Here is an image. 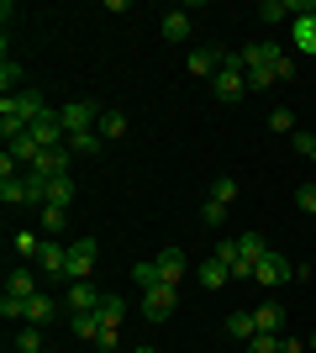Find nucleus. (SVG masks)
I'll use <instances>...</instances> for the list:
<instances>
[{
    "mask_svg": "<svg viewBox=\"0 0 316 353\" xmlns=\"http://www.w3.org/2000/svg\"><path fill=\"white\" fill-rule=\"evenodd\" d=\"M74 195H79V185L69 174H63V179H48V206H63V211H69V206H74Z\"/></svg>",
    "mask_w": 316,
    "mask_h": 353,
    "instance_id": "obj_18",
    "label": "nucleus"
},
{
    "mask_svg": "<svg viewBox=\"0 0 316 353\" xmlns=\"http://www.w3.org/2000/svg\"><path fill=\"white\" fill-rule=\"evenodd\" d=\"M185 37H190V16H185V11H169L164 16V43H185Z\"/></svg>",
    "mask_w": 316,
    "mask_h": 353,
    "instance_id": "obj_22",
    "label": "nucleus"
},
{
    "mask_svg": "<svg viewBox=\"0 0 316 353\" xmlns=\"http://www.w3.org/2000/svg\"><path fill=\"white\" fill-rule=\"evenodd\" d=\"M200 221H206V227H227V206L206 201V206H200Z\"/></svg>",
    "mask_w": 316,
    "mask_h": 353,
    "instance_id": "obj_37",
    "label": "nucleus"
},
{
    "mask_svg": "<svg viewBox=\"0 0 316 353\" xmlns=\"http://www.w3.org/2000/svg\"><path fill=\"white\" fill-rule=\"evenodd\" d=\"M132 280H137V290H153V285H164V280H158V264H153V259L132 269Z\"/></svg>",
    "mask_w": 316,
    "mask_h": 353,
    "instance_id": "obj_30",
    "label": "nucleus"
},
{
    "mask_svg": "<svg viewBox=\"0 0 316 353\" xmlns=\"http://www.w3.org/2000/svg\"><path fill=\"white\" fill-rule=\"evenodd\" d=\"M153 264H158V280H164V285H180V274L190 269V259H185L180 248H164L158 259H153Z\"/></svg>",
    "mask_w": 316,
    "mask_h": 353,
    "instance_id": "obj_12",
    "label": "nucleus"
},
{
    "mask_svg": "<svg viewBox=\"0 0 316 353\" xmlns=\"http://www.w3.org/2000/svg\"><path fill=\"white\" fill-rule=\"evenodd\" d=\"M95 132H101L105 143H111V137H121V132H127V111H116V105H111V111H101V127H95Z\"/></svg>",
    "mask_w": 316,
    "mask_h": 353,
    "instance_id": "obj_21",
    "label": "nucleus"
},
{
    "mask_svg": "<svg viewBox=\"0 0 316 353\" xmlns=\"http://www.w3.org/2000/svg\"><path fill=\"white\" fill-rule=\"evenodd\" d=\"M101 148H105L101 132H74V137H69V153H85V159H90V153H101Z\"/></svg>",
    "mask_w": 316,
    "mask_h": 353,
    "instance_id": "obj_28",
    "label": "nucleus"
},
{
    "mask_svg": "<svg viewBox=\"0 0 316 353\" xmlns=\"http://www.w3.org/2000/svg\"><path fill=\"white\" fill-rule=\"evenodd\" d=\"M69 327H74V338H90L95 343V332H101V311H74Z\"/></svg>",
    "mask_w": 316,
    "mask_h": 353,
    "instance_id": "obj_20",
    "label": "nucleus"
},
{
    "mask_svg": "<svg viewBox=\"0 0 316 353\" xmlns=\"http://www.w3.org/2000/svg\"><path fill=\"white\" fill-rule=\"evenodd\" d=\"M59 121H63V132H69V137H74V132H95V127H101V105H95V101H63Z\"/></svg>",
    "mask_w": 316,
    "mask_h": 353,
    "instance_id": "obj_3",
    "label": "nucleus"
},
{
    "mask_svg": "<svg viewBox=\"0 0 316 353\" xmlns=\"http://www.w3.org/2000/svg\"><path fill=\"white\" fill-rule=\"evenodd\" d=\"M242 353H280V338H274V332H258V338L242 343Z\"/></svg>",
    "mask_w": 316,
    "mask_h": 353,
    "instance_id": "obj_32",
    "label": "nucleus"
},
{
    "mask_svg": "<svg viewBox=\"0 0 316 353\" xmlns=\"http://www.w3.org/2000/svg\"><path fill=\"white\" fill-rule=\"evenodd\" d=\"M0 316H6V322H27V301H16V295H0Z\"/></svg>",
    "mask_w": 316,
    "mask_h": 353,
    "instance_id": "obj_31",
    "label": "nucleus"
},
{
    "mask_svg": "<svg viewBox=\"0 0 316 353\" xmlns=\"http://www.w3.org/2000/svg\"><path fill=\"white\" fill-rule=\"evenodd\" d=\"M16 348H21V353H43L48 348V338H43V327H21V332H16Z\"/></svg>",
    "mask_w": 316,
    "mask_h": 353,
    "instance_id": "obj_26",
    "label": "nucleus"
},
{
    "mask_svg": "<svg viewBox=\"0 0 316 353\" xmlns=\"http://www.w3.org/2000/svg\"><path fill=\"white\" fill-rule=\"evenodd\" d=\"M295 206H301L306 216H316V185H301V190H295Z\"/></svg>",
    "mask_w": 316,
    "mask_h": 353,
    "instance_id": "obj_39",
    "label": "nucleus"
},
{
    "mask_svg": "<svg viewBox=\"0 0 316 353\" xmlns=\"http://www.w3.org/2000/svg\"><path fill=\"white\" fill-rule=\"evenodd\" d=\"M43 353H53V348H43Z\"/></svg>",
    "mask_w": 316,
    "mask_h": 353,
    "instance_id": "obj_45",
    "label": "nucleus"
},
{
    "mask_svg": "<svg viewBox=\"0 0 316 353\" xmlns=\"http://www.w3.org/2000/svg\"><path fill=\"white\" fill-rule=\"evenodd\" d=\"M311 163H316V159H311Z\"/></svg>",
    "mask_w": 316,
    "mask_h": 353,
    "instance_id": "obj_48",
    "label": "nucleus"
},
{
    "mask_svg": "<svg viewBox=\"0 0 316 353\" xmlns=\"http://www.w3.org/2000/svg\"><path fill=\"white\" fill-rule=\"evenodd\" d=\"M269 127H274L280 137H295V111H285V105H280V111L269 117Z\"/></svg>",
    "mask_w": 316,
    "mask_h": 353,
    "instance_id": "obj_33",
    "label": "nucleus"
},
{
    "mask_svg": "<svg viewBox=\"0 0 316 353\" xmlns=\"http://www.w3.org/2000/svg\"><path fill=\"white\" fill-rule=\"evenodd\" d=\"M290 37L306 59H316V6L311 0H295V21H290Z\"/></svg>",
    "mask_w": 316,
    "mask_h": 353,
    "instance_id": "obj_4",
    "label": "nucleus"
},
{
    "mask_svg": "<svg viewBox=\"0 0 316 353\" xmlns=\"http://www.w3.org/2000/svg\"><path fill=\"white\" fill-rule=\"evenodd\" d=\"M127 353H137V348H127Z\"/></svg>",
    "mask_w": 316,
    "mask_h": 353,
    "instance_id": "obj_46",
    "label": "nucleus"
},
{
    "mask_svg": "<svg viewBox=\"0 0 316 353\" xmlns=\"http://www.w3.org/2000/svg\"><path fill=\"white\" fill-rule=\"evenodd\" d=\"M11 105L21 111V117H27V127H32V121H43L48 111H53V105H48L43 95H37V90H16V95H11Z\"/></svg>",
    "mask_w": 316,
    "mask_h": 353,
    "instance_id": "obj_11",
    "label": "nucleus"
},
{
    "mask_svg": "<svg viewBox=\"0 0 316 353\" xmlns=\"http://www.w3.org/2000/svg\"><path fill=\"white\" fill-rule=\"evenodd\" d=\"M37 269H48L53 280H63V274H69V248H63L59 237H48V243H43V253H37Z\"/></svg>",
    "mask_w": 316,
    "mask_h": 353,
    "instance_id": "obj_10",
    "label": "nucleus"
},
{
    "mask_svg": "<svg viewBox=\"0 0 316 353\" xmlns=\"http://www.w3.org/2000/svg\"><path fill=\"white\" fill-rule=\"evenodd\" d=\"M216 259H222L227 269H238V259H242V253H238V237H222V243H216Z\"/></svg>",
    "mask_w": 316,
    "mask_h": 353,
    "instance_id": "obj_35",
    "label": "nucleus"
},
{
    "mask_svg": "<svg viewBox=\"0 0 316 353\" xmlns=\"http://www.w3.org/2000/svg\"><path fill=\"white\" fill-rule=\"evenodd\" d=\"M222 63H227V53H216V48H196L190 53V74H200V79H216Z\"/></svg>",
    "mask_w": 316,
    "mask_h": 353,
    "instance_id": "obj_15",
    "label": "nucleus"
},
{
    "mask_svg": "<svg viewBox=\"0 0 316 353\" xmlns=\"http://www.w3.org/2000/svg\"><path fill=\"white\" fill-rule=\"evenodd\" d=\"M101 301L105 295L95 290L90 280H74L69 290H63V311H69V316H74V311H101Z\"/></svg>",
    "mask_w": 316,
    "mask_h": 353,
    "instance_id": "obj_9",
    "label": "nucleus"
},
{
    "mask_svg": "<svg viewBox=\"0 0 316 353\" xmlns=\"http://www.w3.org/2000/svg\"><path fill=\"white\" fill-rule=\"evenodd\" d=\"M290 148H295L301 159H316V132H295V137H290Z\"/></svg>",
    "mask_w": 316,
    "mask_h": 353,
    "instance_id": "obj_38",
    "label": "nucleus"
},
{
    "mask_svg": "<svg viewBox=\"0 0 316 353\" xmlns=\"http://www.w3.org/2000/svg\"><path fill=\"white\" fill-rule=\"evenodd\" d=\"M274 74H280V79H290V74H295V59H285V53H280V59H274Z\"/></svg>",
    "mask_w": 316,
    "mask_h": 353,
    "instance_id": "obj_41",
    "label": "nucleus"
},
{
    "mask_svg": "<svg viewBox=\"0 0 316 353\" xmlns=\"http://www.w3.org/2000/svg\"><path fill=\"white\" fill-rule=\"evenodd\" d=\"M53 316H59V301H53V295H32V301H27V322L32 327H48V322H53Z\"/></svg>",
    "mask_w": 316,
    "mask_h": 353,
    "instance_id": "obj_16",
    "label": "nucleus"
},
{
    "mask_svg": "<svg viewBox=\"0 0 316 353\" xmlns=\"http://www.w3.org/2000/svg\"><path fill=\"white\" fill-rule=\"evenodd\" d=\"M211 90H216V101H242L248 95V74H242L238 53H227V63L216 69V79H211Z\"/></svg>",
    "mask_w": 316,
    "mask_h": 353,
    "instance_id": "obj_2",
    "label": "nucleus"
},
{
    "mask_svg": "<svg viewBox=\"0 0 316 353\" xmlns=\"http://www.w3.org/2000/svg\"><path fill=\"white\" fill-rule=\"evenodd\" d=\"M37 253H43V237L37 232H16V259H21V264H37Z\"/></svg>",
    "mask_w": 316,
    "mask_h": 353,
    "instance_id": "obj_25",
    "label": "nucleus"
},
{
    "mask_svg": "<svg viewBox=\"0 0 316 353\" xmlns=\"http://www.w3.org/2000/svg\"><path fill=\"white\" fill-rule=\"evenodd\" d=\"M280 353H306V343L301 338H280Z\"/></svg>",
    "mask_w": 316,
    "mask_h": 353,
    "instance_id": "obj_42",
    "label": "nucleus"
},
{
    "mask_svg": "<svg viewBox=\"0 0 316 353\" xmlns=\"http://www.w3.org/2000/svg\"><path fill=\"white\" fill-rule=\"evenodd\" d=\"M285 280H301V264H290V259H280V253H264L253 269V285H285Z\"/></svg>",
    "mask_w": 316,
    "mask_h": 353,
    "instance_id": "obj_5",
    "label": "nucleus"
},
{
    "mask_svg": "<svg viewBox=\"0 0 316 353\" xmlns=\"http://www.w3.org/2000/svg\"><path fill=\"white\" fill-rule=\"evenodd\" d=\"M227 338H238V343L258 338V322H253V311H232V316H227Z\"/></svg>",
    "mask_w": 316,
    "mask_h": 353,
    "instance_id": "obj_19",
    "label": "nucleus"
},
{
    "mask_svg": "<svg viewBox=\"0 0 316 353\" xmlns=\"http://www.w3.org/2000/svg\"><path fill=\"white\" fill-rule=\"evenodd\" d=\"M196 280H200V290H222V285H227V280H232V269H227V264H222V259H216V253H211L206 264H200V269H196Z\"/></svg>",
    "mask_w": 316,
    "mask_h": 353,
    "instance_id": "obj_14",
    "label": "nucleus"
},
{
    "mask_svg": "<svg viewBox=\"0 0 316 353\" xmlns=\"http://www.w3.org/2000/svg\"><path fill=\"white\" fill-rule=\"evenodd\" d=\"M285 48H274V43H248L238 53V63H242V74H248V90H269V85H280V74H274V59H280Z\"/></svg>",
    "mask_w": 316,
    "mask_h": 353,
    "instance_id": "obj_1",
    "label": "nucleus"
},
{
    "mask_svg": "<svg viewBox=\"0 0 316 353\" xmlns=\"http://www.w3.org/2000/svg\"><path fill=\"white\" fill-rule=\"evenodd\" d=\"M0 201H6V206H27V174L0 179Z\"/></svg>",
    "mask_w": 316,
    "mask_h": 353,
    "instance_id": "obj_23",
    "label": "nucleus"
},
{
    "mask_svg": "<svg viewBox=\"0 0 316 353\" xmlns=\"http://www.w3.org/2000/svg\"><path fill=\"white\" fill-rule=\"evenodd\" d=\"M63 216H69V211H63V206H43V221H37V227H48V232L59 237V227H63Z\"/></svg>",
    "mask_w": 316,
    "mask_h": 353,
    "instance_id": "obj_36",
    "label": "nucleus"
},
{
    "mask_svg": "<svg viewBox=\"0 0 316 353\" xmlns=\"http://www.w3.org/2000/svg\"><path fill=\"white\" fill-rule=\"evenodd\" d=\"M16 353H21V348H16Z\"/></svg>",
    "mask_w": 316,
    "mask_h": 353,
    "instance_id": "obj_47",
    "label": "nucleus"
},
{
    "mask_svg": "<svg viewBox=\"0 0 316 353\" xmlns=\"http://www.w3.org/2000/svg\"><path fill=\"white\" fill-rule=\"evenodd\" d=\"M0 90H6V95H16V90H21V63H16V59L0 63Z\"/></svg>",
    "mask_w": 316,
    "mask_h": 353,
    "instance_id": "obj_29",
    "label": "nucleus"
},
{
    "mask_svg": "<svg viewBox=\"0 0 316 353\" xmlns=\"http://www.w3.org/2000/svg\"><path fill=\"white\" fill-rule=\"evenodd\" d=\"M211 201H216V206H232V201H238V185H232V179H216V185H211Z\"/></svg>",
    "mask_w": 316,
    "mask_h": 353,
    "instance_id": "obj_34",
    "label": "nucleus"
},
{
    "mask_svg": "<svg viewBox=\"0 0 316 353\" xmlns=\"http://www.w3.org/2000/svg\"><path fill=\"white\" fill-rule=\"evenodd\" d=\"M311 353H316V338H311Z\"/></svg>",
    "mask_w": 316,
    "mask_h": 353,
    "instance_id": "obj_44",
    "label": "nucleus"
},
{
    "mask_svg": "<svg viewBox=\"0 0 316 353\" xmlns=\"http://www.w3.org/2000/svg\"><path fill=\"white\" fill-rule=\"evenodd\" d=\"M174 306H180V285H153V290H143V316H148V322H169Z\"/></svg>",
    "mask_w": 316,
    "mask_h": 353,
    "instance_id": "obj_6",
    "label": "nucleus"
},
{
    "mask_svg": "<svg viewBox=\"0 0 316 353\" xmlns=\"http://www.w3.org/2000/svg\"><path fill=\"white\" fill-rule=\"evenodd\" d=\"M253 322H258V332H274V338H285V306L264 301V306H253Z\"/></svg>",
    "mask_w": 316,
    "mask_h": 353,
    "instance_id": "obj_13",
    "label": "nucleus"
},
{
    "mask_svg": "<svg viewBox=\"0 0 316 353\" xmlns=\"http://www.w3.org/2000/svg\"><path fill=\"white\" fill-rule=\"evenodd\" d=\"M95 274V237H79V243H69V274L63 280H90Z\"/></svg>",
    "mask_w": 316,
    "mask_h": 353,
    "instance_id": "obj_7",
    "label": "nucleus"
},
{
    "mask_svg": "<svg viewBox=\"0 0 316 353\" xmlns=\"http://www.w3.org/2000/svg\"><path fill=\"white\" fill-rule=\"evenodd\" d=\"M258 16H264V21H295V0H264Z\"/></svg>",
    "mask_w": 316,
    "mask_h": 353,
    "instance_id": "obj_24",
    "label": "nucleus"
},
{
    "mask_svg": "<svg viewBox=\"0 0 316 353\" xmlns=\"http://www.w3.org/2000/svg\"><path fill=\"white\" fill-rule=\"evenodd\" d=\"M137 353H158V348H137Z\"/></svg>",
    "mask_w": 316,
    "mask_h": 353,
    "instance_id": "obj_43",
    "label": "nucleus"
},
{
    "mask_svg": "<svg viewBox=\"0 0 316 353\" xmlns=\"http://www.w3.org/2000/svg\"><path fill=\"white\" fill-rule=\"evenodd\" d=\"M121 316H127V301H121V295H105L101 301V327H121Z\"/></svg>",
    "mask_w": 316,
    "mask_h": 353,
    "instance_id": "obj_27",
    "label": "nucleus"
},
{
    "mask_svg": "<svg viewBox=\"0 0 316 353\" xmlns=\"http://www.w3.org/2000/svg\"><path fill=\"white\" fill-rule=\"evenodd\" d=\"M69 163H74V153H69V148H53V153H37V159H32L27 174H37V179H63V174H69Z\"/></svg>",
    "mask_w": 316,
    "mask_h": 353,
    "instance_id": "obj_8",
    "label": "nucleus"
},
{
    "mask_svg": "<svg viewBox=\"0 0 316 353\" xmlns=\"http://www.w3.org/2000/svg\"><path fill=\"white\" fill-rule=\"evenodd\" d=\"M6 295H16V301H32V295H43V290H37V274H32V269H11V280H6Z\"/></svg>",
    "mask_w": 316,
    "mask_h": 353,
    "instance_id": "obj_17",
    "label": "nucleus"
},
{
    "mask_svg": "<svg viewBox=\"0 0 316 353\" xmlns=\"http://www.w3.org/2000/svg\"><path fill=\"white\" fill-rule=\"evenodd\" d=\"M95 348L101 353H121L116 348V327H101V332H95Z\"/></svg>",
    "mask_w": 316,
    "mask_h": 353,
    "instance_id": "obj_40",
    "label": "nucleus"
}]
</instances>
